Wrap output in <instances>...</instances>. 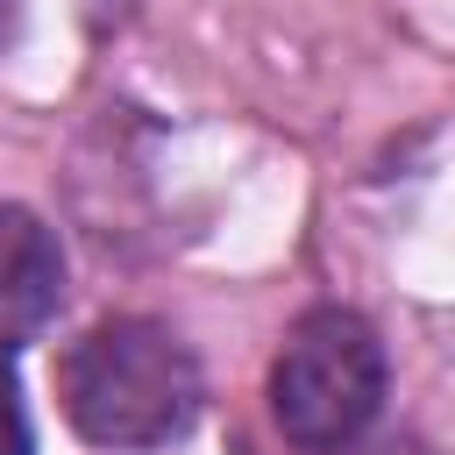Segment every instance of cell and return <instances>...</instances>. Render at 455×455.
<instances>
[{
	"label": "cell",
	"instance_id": "1",
	"mask_svg": "<svg viewBox=\"0 0 455 455\" xmlns=\"http://www.w3.org/2000/svg\"><path fill=\"white\" fill-rule=\"evenodd\" d=\"M57 398L92 448H164L199 419V363L164 320H100L57 363Z\"/></svg>",
	"mask_w": 455,
	"mask_h": 455
},
{
	"label": "cell",
	"instance_id": "2",
	"mask_svg": "<svg viewBox=\"0 0 455 455\" xmlns=\"http://www.w3.org/2000/svg\"><path fill=\"white\" fill-rule=\"evenodd\" d=\"M384 412V341L363 313H306L270 363V419L299 455H348Z\"/></svg>",
	"mask_w": 455,
	"mask_h": 455
},
{
	"label": "cell",
	"instance_id": "5",
	"mask_svg": "<svg viewBox=\"0 0 455 455\" xmlns=\"http://www.w3.org/2000/svg\"><path fill=\"white\" fill-rule=\"evenodd\" d=\"M7 28H14V0H0V43H7Z\"/></svg>",
	"mask_w": 455,
	"mask_h": 455
},
{
	"label": "cell",
	"instance_id": "3",
	"mask_svg": "<svg viewBox=\"0 0 455 455\" xmlns=\"http://www.w3.org/2000/svg\"><path fill=\"white\" fill-rule=\"evenodd\" d=\"M64 299V256L57 235L28 213L0 199V341L36 334Z\"/></svg>",
	"mask_w": 455,
	"mask_h": 455
},
{
	"label": "cell",
	"instance_id": "4",
	"mask_svg": "<svg viewBox=\"0 0 455 455\" xmlns=\"http://www.w3.org/2000/svg\"><path fill=\"white\" fill-rule=\"evenodd\" d=\"M0 455H28V412H21V391L7 370H0Z\"/></svg>",
	"mask_w": 455,
	"mask_h": 455
}]
</instances>
